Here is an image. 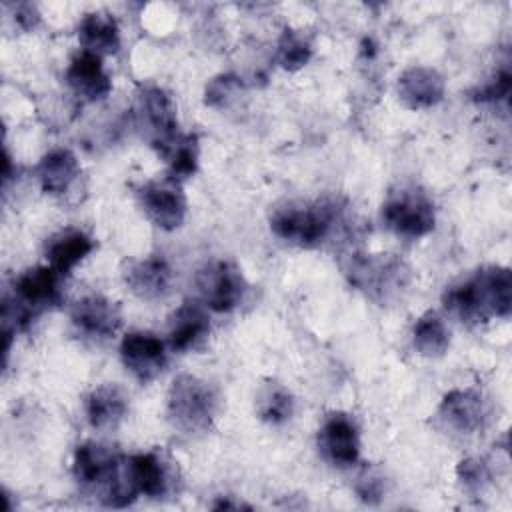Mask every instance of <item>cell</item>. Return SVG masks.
Masks as SVG:
<instances>
[{"label": "cell", "mask_w": 512, "mask_h": 512, "mask_svg": "<svg viewBox=\"0 0 512 512\" xmlns=\"http://www.w3.org/2000/svg\"><path fill=\"white\" fill-rule=\"evenodd\" d=\"M444 308L466 324L508 318L512 310V274L506 266H482L442 294Z\"/></svg>", "instance_id": "6da1fadb"}, {"label": "cell", "mask_w": 512, "mask_h": 512, "mask_svg": "<svg viewBox=\"0 0 512 512\" xmlns=\"http://www.w3.org/2000/svg\"><path fill=\"white\" fill-rule=\"evenodd\" d=\"M340 212V204L332 198L286 202L272 212L270 230L288 244L314 248L330 236Z\"/></svg>", "instance_id": "7a4b0ae2"}, {"label": "cell", "mask_w": 512, "mask_h": 512, "mask_svg": "<svg viewBox=\"0 0 512 512\" xmlns=\"http://www.w3.org/2000/svg\"><path fill=\"white\" fill-rule=\"evenodd\" d=\"M218 412L214 386L194 374H180L172 380L166 396V416L174 430L198 436L212 428Z\"/></svg>", "instance_id": "3957f363"}, {"label": "cell", "mask_w": 512, "mask_h": 512, "mask_svg": "<svg viewBox=\"0 0 512 512\" xmlns=\"http://www.w3.org/2000/svg\"><path fill=\"white\" fill-rule=\"evenodd\" d=\"M344 274L354 288L380 304L396 298L410 282L408 266L394 254H352Z\"/></svg>", "instance_id": "277c9868"}, {"label": "cell", "mask_w": 512, "mask_h": 512, "mask_svg": "<svg viewBox=\"0 0 512 512\" xmlns=\"http://www.w3.org/2000/svg\"><path fill=\"white\" fill-rule=\"evenodd\" d=\"M382 222L396 236L410 240L422 238L436 226L434 202L416 186H400L384 200Z\"/></svg>", "instance_id": "5b68a950"}, {"label": "cell", "mask_w": 512, "mask_h": 512, "mask_svg": "<svg viewBox=\"0 0 512 512\" xmlns=\"http://www.w3.org/2000/svg\"><path fill=\"white\" fill-rule=\"evenodd\" d=\"M194 284L200 296V302L214 312L234 310L246 296L248 282L232 260H210L198 268Z\"/></svg>", "instance_id": "8992f818"}, {"label": "cell", "mask_w": 512, "mask_h": 512, "mask_svg": "<svg viewBox=\"0 0 512 512\" xmlns=\"http://www.w3.org/2000/svg\"><path fill=\"white\" fill-rule=\"evenodd\" d=\"M136 198L142 212L154 226L162 230H176L182 226L188 212V202L180 182L170 178L148 180L136 188Z\"/></svg>", "instance_id": "52a82bcc"}, {"label": "cell", "mask_w": 512, "mask_h": 512, "mask_svg": "<svg viewBox=\"0 0 512 512\" xmlns=\"http://www.w3.org/2000/svg\"><path fill=\"white\" fill-rule=\"evenodd\" d=\"M136 114L156 150L178 134L176 106L170 94L156 84L140 86L136 92Z\"/></svg>", "instance_id": "ba28073f"}, {"label": "cell", "mask_w": 512, "mask_h": 512, "mask_svg": "<svg viewBox=\"0 0 512 512\" xmlns=\"http://www.w3.org/2000/svg\"><path fill=\"white\" fill-rule=\"evenodd\" d=\"M70 322L82 338L104 342L122 326V312L114 300L102 294H86L74 302Z\"/></svg>", "instance_id": "9c48e42d"}, {"label": "cell", "mask_w": 512, "mask_h": 512, "mask_svg": "<svg viewBox=\"0 0 512 512\" xmlns=\"http://www.w3.org/2000/svg\"><path fill=\"white\" fill-rule=\"evenodd\" d=\"M120 360L124 368L142 384L154 380L166 366V344L148 330H132L122 336Z\"/></svg>", "instance_id": "30bf717a"}, {"label": "cell", "mask_w": 512, "mask_h": 512, "mask_svg": "<svg viewBox=\"0 0 512 512\" xmlns=\"http://www.w3.org/2000/svg\"><path fill=\"white\" fill-rule=\"evenodd\" d=\"M488 402L480 390L454 388L440 400L438 416L442 424L458 434H476L488 422Z\"/></svg>", "instance_id": "8fae6325"}, {"label": "cell", "mask_w": 512, "mask_h": 512, "mask_svg": "<svg viewBox=\"0 0 512 512\" xmlns=\"http://www.w3.org/2000/svg\"><path fill=\"white\" fill-rule=\"evenodd\" d=\"M322 454L336 466H352L360 460V432L350 414L332 412L318 430Z\"/></svg>", "instance_id": "7c38bea8"}, {"label": "cell", "mask_w": 512, "mask_h": 512, "mask_svg": "<svg viewBox=\"0 0 512 512\" xmlns=\"http://www.w3.org/2000/svg\"><path fill=\"white\" fill-rule=\"evenodd\" d=\"M172 266L162 254H148L132 260L124 270V282L130 292L142 300L164 298L172 288Z\"/></svg>", "instance_id": "4fadbf2b"}, {"label": "cell", "mask_w": 512, "mask_h": 512, "mask_svg": "<svg viewBox=\"0 0 512 512\" xmlns=\"http://www.w3.org/2000/svg\"><path fill=\"white\" fill-rule=\"evenodd\" d=\"M68 88L84 102H96L112 92V80L104 70L102 56L88 50H80L72 56L66 68Z\"/></svg>", "instance_id": "5bb4252c"}, {"label": "cell", "mask_w": 512, "mask_h": 512, "mask_svg": "<svg viewBox=\"0 0 512 512\" xmlns=\"http://www.w3.org/2000/svg\"><path fill=\"white\" fill-rule=\"evenodd\" d=\"M122 456L114 450L96 444V442H84L76 448L74 460H72V472L78 484L86 488H100L102 494L114 480Z\"/></svg>", "instance_id": "9a60e30c"}, {"label": "cell", "mask_w": 512, "mask_h": 512, "mask_svg": "<svg viewBox=\"0 0 512 512\" xmlns=\"http://www.w3.org/2000/svg\"><path fill=\"white\" fill-rule=\"evenodd\" d=\"M446 92L444 76L430 66H410L396 82L398 100L410 110H424L436 106Z\"/></svg>", "instance_id": "2e32d148"}, {"label": "cell", "mask_w": 512, "mask_h": 512, "mask_svg": "<svg viewBox=\"0 0 512 512\" xmlns=\"http://www.w3.org/2000/svg\"><path fill=\"white\" fill-rule=\"evenodd\" d=\"M210 334L206 306L194 300L182 302L168 318V346L174 352H188L202 346Z\"/></svg>", "instance_id": "e0dca14e"}, {"label": "cell", "mask_w": 512, "mask_h": 512, "mask_svg": "<svg viewBox=\"0 0 512 512\" xmlns=\"http://www.w3.org/2000/svg\"><path fill=\"white\" fill-rule=\"evenodd\" d=\"M128 410V398L116 384H100L84 398V414L94 430H108L122 422Z\"/></svg>", "instance_id": "ac0fdd59"}, {"label": "cell", "mask_w": 512, "mask_h": 512, "mask_svg": "<svg viewBox=\"0 0 512 512\" xmlns=\"http://www.w3.org/2000/svg\"><path fill=\"white\" fill-rule=\"evenodd\" d=\"M94 246L92 236L80 228L60 230L46 242L48 266H52L64 278L94 250Z\"/></svg>", "instance_id": "d6986e66"}, {"label": "cell", "mask_w": 512, "mask_h": 512, "mask_svg": "<svg viewBox=\"0 0 512 512\" xmlns=\"http://www.w3.org/2000/svg\"><path fill=\"white\" fill-rule=\"evenodd\" d=\"M80 174V164L78 158L72 150L68 148H52L48 150L36 168V176L40 182L42 192L58 196L64 194L72 182Z\"/></svg>", "instance_id": "ffe728a7"}, {"label": "cell", "mask_w": 512, "mask_h": 512, "mask_svg": "<svg viewBox=\"0 0 512 512\" xmlns=\"http://www.w3.org/2000/svg\"><path fill=\"white\" fill-rule=\"evenodd\" d=\"M78 40L88 50L98 56L116 54L120 48V28L112 14L108 12H86L78 22Z\"/></svg>", "instance_id": "44dd1931"}, {"label": "cell", "mask_w": 512, "mask_h": 512, "mask_svg": "<svg viewBox=\"0 0 512 512\" xmlns=\"http://www.w3.org/2000/svg\"><path fill=\"white\" fill-rule=\"evenodd\" d=\"M126 466L138 494L160 498L168 492V484H170L168 468L158 454L138 452V454L126 456Z\"/></svg>", "instance_id": "7402d4cb"}, {"label": "cell", "mask_w": 512, "mask_h": 512, "mask_svg": "<svg viewBox=\"0 0 512 512\" xmlns=\"http://www.w3.org/2000/svg\"><path fill=\"white\" fill-rule=\"evenodd\" d=\"M168 166V176L174 182L190 178L198 170V136L196 134H182L178 132L170 142L156 150Z\"/></svg>", "instance_id": "603a6c76"}, {"label": "cell", "mask_w": 512, "mask_h": 512, "mask_svg": "<svg viewBox=\"0 0 512 512\" xmlns=\"http://www.w3.org/2000/svg\"><path fill=\"white\" fill-rule=\"evenodd\" d=\"M412 344L420 356L440 358L450 348V330L442 316L434 310H426L416 318L412 326Z\"/></svg>", "instance_id": "cb8c5ba5"}, {"label": "cell", "mask_w": 512, "mask_h": 512, "mask_svg": "<svg viewBox=\"0 0 512 512\" xmlns=\"http://www.w3.org/2000/svg\"><path fill=\"white\" fill-rule=\"evenodd\" d=\"M258 416L268 424H284L294 412V396L282 384H268L258 396Z\"/></svg>", "instance_id": "d4e9b609"}, {"label": "cell", "mask_w": 512, "mask_h": 512, "mask_svg": "<svg viewBox=\"0 0 512 512\" xmlns=\"http://www.w3.org/2000/svg\"><path fill=\"white\" fill-rule=\"evenodd\" d=\"M312 56V44L310 40L300 34L298 30L284 28V32L278 38L276 46V60L284 70L296 72L308 64Z\"/></svg>", "instance_id": "484cf974"}, {"label": "cell", "mask_w": 512, "mask_h": 512, "mask_svg": "<svg viewBox=\"0 0 512 512\" xmlns=\"http://www.w3.org/2000/svg\"><path fill=\"white\" fill-rule=\"evenodd\" d=\"M456 476L468 492H482L492 478L488 462L480 456H468L460 460L456 466Z\"/></svg>", "instance_id": "4316f807"}, {"label": "cell", "mask_w": 512, "mask_h": 512, "mask_svg": "<svg viewBox=\"0 0 512 512\" xmlns=\"http://www.w3.org/2000/svg\"><path fill=\"white\" fill-rule=\"evenodd\" d=\"M510 88H512V74L508 68H500L472 92V100L482 104L486 102L494 104V102L506 100L510 94Z\"/></svg>", "instance_id": "83f0119b"}, {"label": "cell", "mask_w": 512, "mask_h": 512, "mask_svg": "<svg viewBox=\"0 0 512 512\" xmlns=\"http://www.w3.org/2000/svg\"><path fill=\"white\" fill-rule=\"evenodd\" d=\"M242 82L234 74H218L214 76L204 90V104L212 108H222L226 102L240 90Z\"/></svg>", "instance_id": "f1b7e54d"}, {"label": "cell", "mask_w": 512, "mask_h": 512, "mask_svg": "<svg viewBox=\"0 0 512 512\" xmlns=\"http://www.w3.org/2000/svg\"><path fill=\"white\" fill-rule=\"evenodd\" d=\"M358 498L366 504H378L384 496V480L374 470H364L354 486Z\"/></svg>", "instance_id": "f546056e"}, {"label": "cell", "mask_w": 512, "mask_h": 512, "mask_svg": "<svg viewBox=\"0 0 512 512\" xmlns=\"http://www.w3.org/2000/svg\"><path fill=\"white\" fill-rule=\"evenodd\" d=\"M14 20L16 24L22 28V30H30L38 24L40 20V14L36 10L34 4H28V2H22V4H16L14 6Z\"/></svg>", "instance_id": "4dcf8cb0"}, {"label": "cell", "mask_w": 512, "mask_h": 512, "mask_svg": "<svg viewBox=\"0 0 512 512\" xmlns=\"http://www.w3.org/2000/svg\"><path fill=\"white\" fill-rule=\"evenodd\" d=\"M238 508H248L244 504H236V502H230V500H220L214 504V510H238Z\"/></svg>", "instance_id": "1f68e13d"}]
</instances>
